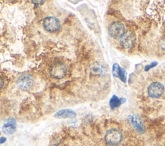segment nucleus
I'll return each mask as SVG.
<instances>
[{
  "mask_svg": "<svg viewBox=\"0 0 165 146\" xmlns=\"http://www.w3.org/2000/svg\"><path fill=\"white\" fill-rule=\"evenodd\" d=\"M125 101H126L125 98H119L116 95H113L109 102L110 107L112 110H115V108L119 107L121 104L125 103Z\"/></svg>",
  "mask_w": 165,
  "mask_h": 146,
  "instance_id": "12",
  "label": "nucleus"
},
{
  "mask_svg": "<svg viewBox=\"0 0 165 146\" xmlns=\"http://www.w3.org/2000/svg\"><path fill=\"white\" fill-rule=\"evenodd\" d=\"M43 26L46 31L49 32H56L60 29V21L58 18L53 16L46 17L43 21Z\"/></svg>",
  "mask_w": 165,
  "mask_h": 146,
  "instance_id": "3",
  "label": "nucleus"
},
{
  "mask_svg": "<svg viewBox=\"0 0 165 146\" xmlns=\"http://www.w3.org/2000/svg\"><path fill=\"white\" fill-rule=\"evenodd\" d=\"M157 62H152V63H150V64H148V65H146V66H145V67H144V70L146 71H148V70H150V69L153 68L154 67H155V66H157Z\"/></svg>",
  "mask_w": 165,
  "mask_h": 146,
  "instance_id": "15",
  "label": "nucleus"
},
{
  "mask_svg": "<svg viewBox=\"0 0 165 146\" xmlns=\"http://www.w3.org/2000/svg\"><path fill=\"white\" fill-rule=\"evenodd\" d=\"M135 36L132 32H127L120 38V42L122 45L126 48H130L134 45Z\"/></svg>",
  "mask_w": 165,
  "mask_h": 146,
  "instance_id": "8",
  "label": "nucleus"
},
{
  "mask_svg": "<svg viewBox=\"0 0 165 146\" xmlns=\"http://www.w3.org/2000/svg\"><path fill=\"white\" fill-rule=\"evenodd\" d=\"M0 135H1V133H0Z\"/></svg>",
  "mask_w": 165,
  "mask_h": 146,
  "instance_id": "19",
  "label": "nucleus"
},
{
  "mask_svg": "<svg viewBox=\"0 0 165 146\" xmlns=\"http://www.w3.org/2000/svg\"><path fill=\"white\" fill-rule=\"evenodd\" d=\"M164 88L161 83L155 82L152 83L148 88V93L152 98H159L164 93Z\"/></svg>",
  "mask_w": 165,
  "mask_h": 146,
  "instance_id": "6",
  "label": "nucleus"
},
{
  "mask_svg": "<svg viewBox=\"0 0 165 146\" xmlns=\"http://www.w3.org/2000/svg\"><path fill=\"white\" fill-rule=\"evenodd\" d=\"M3 85H4V81H3V79H2L1 77H0V90L3 87Z\"/></svg>",
  "mask_w": 165,
  "mask_h": 146,
  "instance_id": "16",
  "label": "nucleus"
},
{
  "mask_svg": "<svg viewBox=\"0 0 165 146\" xmlns=\"http://www.w3.org/2000/svg\"><path fill=\"white\" fill-rule=\"evenodd\" d=\"M118 77H119L123 83H126L127 78V73L125 69H123V68H121Z\"/></svg>",
  "mask_w": 165,
  "mask_h": 146,
  "instance_id": "13",
  "label": "nucleus"
},
{
  "mask_svg": "<svg viewBox=\"0 0 165 146\" xmlns=\"http://www.w3.org/2000/svg\"><path fill=\"white\" fill-rule=\"evenodd\" d=\"M105 139L108 144L116 145L122 142L123 135L119 130L116 129H110L106 133Z\"/></svg>",
  "mask_w": 165,
  "mask_h": 146,
  "instance_id": "1",
  "label": "nucleus"
},
{
  "mask_svg": "<svg viewBox=\"0 0 165 146\" xmlns=\"http://www.w3.org/2000/svg\"><path fill=\"white\" fill-rule=\"evenodd\" d=\"M161 46V48L165 50V39H164V40L162 41Z\"/></svg>",
  "mask_w": 165,
  "mask_h": 146,
  "instance_id": "18",
  "label": "nucleus"
},
{
  "mask_svg": "<svg viewBox=\"0 0 165 146\" xmlns=\"http://www.w3.org/2000/svg\"><path fill=\"white\" fill-rule=\"evenodd\" d=\"M54 117L57 118H72L76 117V113L75 111L71 110H62L58 111L54 115Z\"/></svg>",
  "mask_w": 165,
  "mask_h": 146,
  "instance_id": "11",
  "label": "nucleus"
},
{
  "mask_svg": "<svg viewBox=\"0 0 165 146\" xmlns=\"http://www.w3.org/2000/svg\"><path fill=\"white\" fill-rule=\"evenodd\" d=\"M130 122L135 130L139 133L142 134L144 132V126L141 118L138 115L130 116Z\"/></svg>",
  "mask_w": 165,
  "mask_h": 146,
  "instance_id": "9",
  "label": "nucleus"
},
{
  "mask_svg": "<svg viewBox=\"0 0 165 146\" xmlns=\"http://www.w3.org/2000/svg\"><path fill=\"white\" fill-rule=\"evenodd\" d=\"M67 72V67L65 64L61 62H57L51 66L50 69V74L52 77L61 79L66 75Z\"/></svg>",
  "mask_w": 165,
  "mask_h": 146,
  "instance_id": "2",
  "label": "nucleus"
},
{
  "mask_svg": "<svg viewBox=\"0 0 165 146\" xmlns=\"http://www.w3.org/2000/svg\"><path fill=\"white\" fill-rule=\"evenodd\" d=\"M90 71L93 75H102L107 72V68L102 64L99 63H94L91 66Z\"/></svg>",
  "mask_w": 165,
  "mask_h": 146,
  "instance_id": "10",
  "label": "nucleus"
},
{
  "mask_svg": "<svg viewBox=\"0 0 165 146\" xmlns=\"http://www.w3.org/2000/svg\"><path fill=\"white\" fill-rule=\"evenodd\" d=\"M121 68L120 67L119 65L118 64L115 63V64H114V65H113V67H112V75H113V76L114 77H118Z\"/></svg>",
  "mask_w": 165,
  "mask_h": 146,
  "instance_id": "14",
  "label": "nucleus"
},
{
  "mask_svg": "<svg viewBox=\"0 0 165 146\" xmlns=\"http://www.w3.org/2000/svg\"><path fill=\"white\" fill-rule=\"evenodd\" d=\"M16 121L14 118H9L4 122L2 129L3 132L6 135H12L16 131Z\"/></svg>",
  "mask_w": 165,
  "mask_h": 146,
  "instance_id": "7",
  "label": "nucleus"
},
{
  "mask_svg": "<svg viewBox=\"0 0 165 146\" xmlns=\"http://www.w3.org/2000/svg\"><path fill=\"white\" fill-rule=\"evenodd\" d=\"M17 85L21 90L28 91L34 85V79L30 75H22L17 80Z\"/></svg>",
  "mask_w": 165,
  "mask_h": 146,
  "instance_id": "5",
  "label": "nucleus"
},
{
  "mask_svg": "<svg viewBox=\"0 0 165 146\" xmlns=\"http://www.w3.org/2000/svg\"><path fill=\"white\" fill-rule=\"evenodd\" d=\"M108 34L113 38H121L125 34V27L124 24L119 22L113 23L108 28Z\"/></svg>",
  "mask_w": 165,
  "mask_h": 146,
  "instance_id": "4",
  "label": "nucleus"
},
{
  "mask_svg": "<svg viewBox=\"0 0 165 146\" xmlns=\"http://www.w3.org/2000/svg\"><path fill=\"white\" fill-rule=\"evenodd\" d=\"M7 138L5 137H1L0 138V144H2L6 142Z\"/></svg>",
  "mask_w": 165,
  "mask_h": 146,
  "instance_id": "17",
  "label": "nucleus"
}]
</instances>
